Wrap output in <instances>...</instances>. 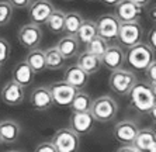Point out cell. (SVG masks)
<instances>
[{"label": "cell", "mask_w": 156, "mask_h": 152, "mask_svg": "<svg viewBox=\"0 0 156 152\" xmlns=\"http://www.w3.org/2000/svg\"><path fill=\"white\" fill-rule=\"evenodd\" d=\"M148 41H149V47L152 48L153 51H155V48H156V30H155V27H153L151 31H149V35H148Z\"/></svg>", "instance_id": "35"}, {"label": "cell", "mask_w": 156, "mask_h": 152, "mask_svg": "<svg viewBox=\"0 0 156 152\" xmlns=\"http://www.w3.org/2000/svg\"><path fill=\"white\" fill-rule=\"evenodd\" d=\"M132 147L139 152H155L156 147V134L153 128H142L138 130Z\"/></svg>", "instance_id": "17"}, {"label": "cell", "mask_w": 156, "mask_h": 152, "mask_svg": "<svg viewBox=\"0 0 156 152\" xmlns=\"http://www.w3.org/2000/svg\"><path fill=\"white\" fill-rule=\"evenodd\" d=\"M54 9L55 7L51 3V0H33L27 7L30 23L41 27L42 24H45L47 18L54 11Z\"/></svg>", "instance_id": "9"}, {"label": "cell", "mask_w": 156, "mask_h": 152, "mask_svg": "<svg viewBox=\"0 0 156 152\" xmlns=\"http://www.w3.org/2000/svg\"><path fill=\"white\" fill-rule=\"evenodd\" d=\"M94 23L98 37H101L103 40H105L107 42L117 40L121 23L114 17V14H103Z\"/></svg>", "instance_id": "8"}, {"label": "cell", "mask_w": 156, "mask_h": 152, "mask_svg": "<svg viewBox=\"0 0 156 152\" xmlns=\"http://www.w3.org/2000/svg\"><path fill=\"white\" fill-rule=\"evenodd\" d=\"M121 0H101V3H104V4H107V6H115V4H118Z\"/></svg>", "instance_id": "38"}, {"label": "cell", "mask_w": 156, "mask_h": 152, "mask_svg": "<svg viewBox=\"0 0 156 152\" xmlns=\"http://www.w3.org/2000/svg\"><path fill=\"white\" fill-rule=\"evenodd\" d=\"M91 103H93V99L90 97V94L86 93V92H83V90H77L69 107L72 109L73 113L90 111Z\"/></svg>", "instance_id": "25"}, {"label": "cell", "mask_w": 156, "mask_h": 152, "mask_svg": "<svg viewBox=\"0 0 156 152\" xmlns=\"http://www.w3.org/2000/svg\"><path fill=\"white\" fill-rule=\"evenodd\" d=\"M34 152H56V149L54 148V145L51 142H41Z\"/></svg>", "instance_id": "34"}, {"label": "cell", "mask_w": 156, "mask_h": 152, "mask_svg": "<svg viewBox=\"0 0 156 152\" xmlns=\"http://www.w3.org/2000/svg\"><path fill=\"white\" fill-rule=\"evenodd\" d=\"M131 2H132V3H135L136 6H139V7L144 9L145 6H148V4L151 3L152 0H131Z\"/></svg>", "instance_id": "37"}, {"label": "cell", "mask_w": 156, "mask_h": 152, "mask_svg": "<svg viewBox=\"0 0 156 152\" xmlns=\"http://www.w3.org/2000/svg\"><path fill=\"white\" fill-rule=\"evenodd\" d=\"M0 145H2V139H0Z\"/></svg>", "instance_id": "42"}, {"label": "cell", "mask_w": 156, "mask_h": 152, "mask_svg": "<svg viewBox=\"0 0 156 152\" xmlns=\"http://www.w3.org/2000/svg\"><path fill=\"white\" fill-rule=\"evenodd\" d=\"M90 113L98 123H111L118 114V104L111 96H100L93 100Z\"/></svg>", "instance_id": "3"}, {"label": "cell", "mask_w": 156, "mask_h": 152, "mask_svg": "<svg viewBox=\"0 0 156 152\" xmlns=\"http://www.w3.org/2000/svg\"><path fill=\"white\" fill-rule=\"evenodd\" d=\"M142 16V7L132 3L131 0H121L114 6V17L120 23L139 21Z\"/></svg>", "instance_id": "11"}, {"label": "cell", "mask_w": 156, "mask_h": 152, "mask_svg": "<svg viewBox=\"0 0 156 152\" xmlns=\"http://www.w3.org/2000/svg\"><path fill=\"white\" fill-rule=\"evenodd\" d=\"M56 49L61 52V55L65 59H70L79 54L80 44L76 40L75 35H63L61 40L56 42Z\"/></svg>", "instance_id": "22"}, {"label": "cell", "mask_w": 156, "mask_h": 152, "mask_svg": "<svg viewBox=\"0 0 156 152\" xmlns=\"http://www.w3.org/2000/svg\"><path fill=\"white\" fill-rule=\"evenodd\" d=\"M152 62H155V51L145 42H139L131 47L125 52V63L129 66V71L144 72Z\"/></svg>", "instance_id": "2"}, {"label": "cell", "mask_w": 156, "mask_h": 152, "mask_svg": "<svg viewBox=\"0 0 156 152\" xmlns=\"http://www.w3.org/2000/svg\"><path fill=\"white\" fill-rule=\"evenodd\" d=\"M142 35H144V28L139 21L121 23L117 41H118L120 47H125L128 49V48L142 42Z\"/></svg>", "instance_id": "6"}, {"label": "cell", "mask_w": 156, "mask_h": 152, "mask_svg": "<svg viewBox=\"0 0 156 152\" xmlns=\"http://www.w3.org/2000/svg\"><path fill=\"white\" fill-rule=\"evenodd\" d=\"M96 120L91 116L90 111H83V113H72L69 120L70 130L73 132H76L77 135H87L93 128H94Z\"/></svg>", "instance_id": "13"}, {"label": "cell", "mask_w": 156, "mask_h": 152, "mask_svg": "<svg viewBox=\"0 0 156 152\" xmlns=\"http://www.w3.org/2000/svg\"><path fill=\"white\" fill-rule=\"evenodd\" d=\"M63 82L73 86L76 90H82L89 83V75L83 72L77 65L68 66L63 73Z\"/></svg>", "instance_id": "18"}, {"label": "cell", "mask_w": 156, "mask_h": 152, "mask_svg": "<svg viewBox=\"0 0 156 152\" xmlns=\"http://www.w3.org/2000/svg\"><path fill=\"white\" fill-rule=\"evenodd\" d=\"M124 63H125V51L122 49V47L117 45V44L108 45L107 51L101 56V65H104L105 68L113 72L117 69H121Z\"/></svg>", "instance_id": "15"}, {"label": "cell", "mask_w": 156, "mask_h": 152, "mask_svg": "<svg viewBox=\"0 0 156 152\" xmlns=\"http://www.w3.org/2000/svg\"><path fill=\"white\" fill-rule=\"evenodd\" d=\"M0 72H2V63H0Z\"/></svg>", "instance_id": "40"}, {"label": "cell", "mask_w": 156, "mask_h": 152, "mask_svg": "<svg viewBox=\"0 0 156 152\" xmlns=\"http://www.w3.org/2000/svg\"><path fill=\"white\" fill-rule=\"evenodd\" d=\"M96 35H97V30H96V23L93 20H83L82 25L77 30V33L75 34L79 44H83V45H86Z\"/></svg>", "instance_id": "27"}, {"label": "cell", "mask_w": 156, "mask_h": 152, "mask_svg": "<svg viewBox=\"0 0 156 152\" xmlns=\"http://www.w3.org/2000/svg\"><path fill=\"white\" fill-rule=\"evenodd\" d=\"M24 61L30 65V68L34 71V73H42L47 69V65H45V54H44V49H40V48L30 49V52L27 54Z\"/></svg>", "instance_id": "23"}, {"label": "cell", "mask_w": 156, "mask_h": 152, "mask_svg": "<svg viewBox=\"0 0 156 152\" xmlns=\"http://www.w3.org/2000/svg\"><path fill=\"white\" fill-rule=\"evenodd\" d=\"M117 152H139L138 149H135L132 145H124L121 148L117 149Z\"/></svg>", "instance_id": "36"}, {"label": "cell", "mask_w": 156, "mask_h": 152, "mask_svg": "<svg viewBox=\"0 0 156 152\" xmlns=\"http://www.w3.org/2000/svg\"><path fill=\"white\" fill-rule=\"evenodd\" d=\"M48 89L51 92L54 104L59 106V107H69L73 97H75V94L77 92L75 87L68 85L63 80L54 82V83H51L48 86Z\"/></svg>", "instance_id": "7"}, {"label": "cell", "mask_w": 156, "mask_h": 152, "mask_svg": "<svg viewBox=\"0 0 156 152\" xmlns=\"http://www.w3.org/2000/svg\"><path fill=\"white\" fill-rule=\"evenodd\" d=\"M21 127L14 120H2L0 121V139L2 144H13L18 139Z\"/></svg>", "instance_id": "19"}, {"label": "cell", "mask_w": 156, "mask_h": 152, "mask_svg": "<svg viewBox=\"0 0 156 152\" xmlns=\"http://www.w3.org/2000/svg\"><path fill=\"white\" fill-rule=\"evenodd\" d=\"M34 78H35L34 71L30 68V65L26 61H21L18 62L14 66V69H13V79L11 80H14L16 83H18L20 86L27 87L34 82Z\"/></svg>", "instance_id": "20"}, {"label": "cell", "mask_w": 156, "mask_h": 152, "mask_svg": "<svg viewBox=\"0 0 156 152\" xmlns=\"http://www.w3.org/2000/svg\"><path fill=\"white\" fill-rule=\"evenodd\" d=\"M14 9L10 6L7 0H0V27H4L11 21Z\"/></svg>", "instance_id": "30"}, {"label": "cell", "mask_w": 156, "mask_h": 152, "mask_svg": "<svg viewBox=\"0 0 156 152\" xmlns=\"http://www.w3.org/2000/svg\"><path fill=\"white\" fill-rule=\"evenodd\" d=\"M30 103L37 111H45L51 109L54 106V101H52V96L48 86H38L33 89L30 94Z\"/></svg>", "instance_id": "16"}, {"label": "cell", "mask_w": 156, "mask_h": 152, "mask_svg": "<svg viewBox=\"0 0 156 152\" xmlns=\"http://www.w3.org/2000/svg\"><path fill=\"white\" fill-rule=\"evenodd\" d=\"M108 45L110 44L105 40H103L101 37L96 35L94 38H91V40L86 44V51L89 52V54L94 55V56H97V58L101 59V56L104 55L105 51H107Z\"/></svg>", "instance_id": "29"}, {"label": "cell", "mask_w": 156, "mask_h": 152, "mask_svg": "<svg viewBox=\"0 0 156 152\" xmlns=\"http://www.w3.org/2000/svg\"><path fill=\"white\" fill-rule=\"evenodd\" d=\"M9 152H20V151H9Z\"/></svg>", "instance_id": "39"}, {"label": "cell", "mask_w": 156, "mask_h": 152, "mask_svg": "<svg viewBox=\"0 0 156 152\" xmlns=\"http://www.w3.org/2000/svg\"><path fill=\"white\" fill-rule=\"evenodd\" d=\"M138 82L136 75L129 69H117L113 71L108 78V86L114 93L120 96H127L135 83Z\"/></svg>", "instance_id": "4"}, {"label": "cell", "mask_w": 156, "mask_h": 152, "mask_svg": "<svg viewBox=\"0 0 156 152\" xmlns=\"http://www.w3.org/2000/svg\"><path fill=\"white\" fill-rule=\"evenodd\" d=\"M42 41V30L40 25L27 23L18 30V42L27 49L38 48Z\"/></svg>", "instance_id": "10"}, {"label": "cell", "mask_w": 156, "mask_h": 152, "mask_svg": "<svg viewBox=\"0 0 156 152\" xmlns=\"http://www.w3.org/2000/svg\"><path fill=\"white\" fill-rule=\"evenodd\" d=\"M144 72H145V75H146L148 83H151V85L155 86V83H156V63L155 62H152V63H151V65H149Z\"/></svg>", "instance_id": "32"}, {"label": "cell", "mask_w": 156, "mask_h": 152, "mask_svg": "<svg viewBox=\"0 0 156 152\" xmlns=\"http://www.w3.org/2000/svg\"><path fill=\"white\" fill-rule=\"evenodd\" d=\"M84 18L77 11H69L65 13V24H63V33L66 35H75L79 27L82 25Z\"/></svg>", "instance_id": "28"}, {"label": "cell", "mask_w": 156, "mask_h": 152, "mask_svg": "<svg viewBox=\"0 0 156 152\" xmlns=\"http://www.w3.org/2000/svg\"><path fill=\"white\" fill-rule=\"evenodd\" d=\"M0 99L4 104L16 107L20 106L26 99V92L24 87L20 86L18 83H16L14 80H9L7 83H4V86L2 87L0 92Z\"/></svg>", "instance_id": "12"}, {"label": "cell", "mask_w": 156, "mask_h": 152, "mask_svg": "<svg viewBox=\"0 0 156 152\" xmlns=\"http://www.w3.org/2000/svg\"><path fill=\"white\" fill-rule=\"evenodd\" d=\"M63 24H65V11L61 9H54L49 17L47 18L45 25L52 34L63 33Z\"/></svg>", "instance_id": "24"}, {"label": "cell", "mask_w": 156, "mask_h": 152, "mask_svg": "<svg viewBox=\"0 0 156 152\" xmlns=\"http://www.w3.org/2000/svg\"><path fill=\"white\" fill-rule=\"evenodd\" d=\"M77 55H79V56H77L76 65L79 66L83 72H86L89 76L97 73L98 71H100V68L103 66L101 59L94 56V55L89 54L87 51H83V52H80V54H77Z\"/></svg>", "instance_id": "21"}, {"label": "cell", "mask_w": 156, "mask_h": 152, "mask_svg": "<svg viewBox=\"0 0 156 152\" xmlns=\"http://www.w3.org/2000/svg\"><path fill=\"white\" fill-rule=\"evenodd\" d=\"M138 130L139 127L134 120H122L115 124L113 134L117 141L122 142L124 145H132L135 137L138 134Z\"/></svg>", "instance_id": "14"}, {"label": "cell", "mask_w": 156, "mask_h": 152, "mask_svg": "<svg viewBox=\"0 0 156 152\" xmlns=\"http://www.w3.org/2000/svg\"><path fill=\"white\" fill-rule=\"evenodd\" d=\"M129 99V104L135 111L141 114L152 113L155 116V106H156V92L155 86L148 82L139 80L132 86L129 93L127 94Z\"/></svg>", "instance_id": "1"}, {"label": "cell", "mask_w": 156, "mask_h": 152, "mask_svg": "<svg viewBox=\"0 0 156 152\" xmlns=\"http://www.w3.org/2000/svg\"><path fill=\"white\" fill-rule=\"evenodd\" d=\"M51 142L56 152H77L80 148V137L73 132L69 127L59 128L51 138Z\"/></svg>", "instance_id": "5"}, {"label": "cell", "mask_w": 156, "mask_h": 152, "mask_svg": "<svg viewBox=\"0 0 156 152\" xmlns=\"http://www.w3.org/2000/svg\"><path fill=\"white\" fill-rule=\"evenodd\" d=\"M45 54V65H47V69L49 71H59L65 66V61L66 59L61 55L56 47H51L48 49L44 51Z\"/></svg>", "instance_id": "26"}, {"label": "cell", "mask_w": 156, "mask_h": 152, "mask_svg": "<svg viewBox=\"0 0 156 152\" xmlns=\"http://www.w3.org/2000/svg\"><path fill=\"white\" fill-rule=\"evenodd\" d=\"M10 54H11V47L9 41L0 37V63L2 65L7 62V59L10 58Z\"/></svg>", "instance_id": "31"}, {"label": "cell", "mask_w": 156, "mask_h": 152, "mask_svg": "<svg viewBox=\"0 0 156 152\" xmlns=\"http://www.w3.org/2000/svg\"><path fill=\"white\" fill-rule=\"evenodd\" d=\"M13 9H27L33 0H7Z\"/></svg>", "instance_id": "33"}, {"label": "cell", "mask_w": 156, "mask_h": 152, "mask_svg": "<svg viewBox=\"0 0 156 152\" xmlns=\"http://www.w3.org/2000/svg\"><path fill=\"white\" fill-rule=\"evenodd\" d=\"M65 2H73V0H65Z\"/></svg>", "instance_id": "41"}]
</instances>
